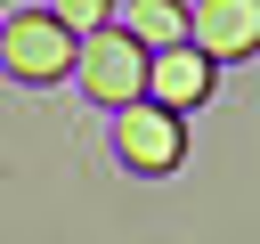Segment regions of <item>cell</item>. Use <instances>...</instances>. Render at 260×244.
I'll use <instances>...</instances> for the list:
<instances>
[{
    "label": "cell",
    "instance_id": "6da1fadb",
    "mask_svg": "<svg viewBox=\"0 0 260 244\" xmlns=\"http://www.w3.org/2000/svg\"><path fill=\"white\" fill-rule=\"evenodd\" d=\"M98 106H130L146 89V49L122 33V24H98V33H73V65H65Z\"/></svg>",
    "mask_w": 260,
    "mask_h": 244
},
{
    "label": "cell",
    "instance_id": "7a4b0ae2",
    "mask_svg": "<svg viewBox=\"0 0 260 244\" xmlns=\"http://www.w3.org/2000/svg\"><path fill=\"white\" fill-rule=\"evenodd\" d=\"M0 65H8L16 81H65L73 33H65L49 8H16V16H0Z\"/></svg>",
    "mask_w": 260,
    "mask_h": 244
},
{
    "label": "cell",
    "instance_id": "3957f363",
    "mask_svg": "<svg viewBox=\"0 0 260 244\" xmlns=\"http://www.w3.org/2000/svg\"><path fill=\"white\" fill-rule=\"evenodd\" d=\"M114 146H122V163H130V171H179V155H187L179 114H171V106H154V98L114 106Z\"/></svg>",
    "mask_w": 260,
    "mask_h": 244
},
{
    "label": "cell",
    "instance_id": "277c9868",
    "mask_svg": "<svg viewBox=\"0 0 260 244\" xmlns=\"http://www.w3.org/2000/svg\"><path fill=\"white\" fill-rule=\"evenodd\" d=\"M187 41L211 57V65H236L260 49V0H195L187 8Z\"/></svg>",
    "mask_w": 260,
    "mask_h": 244
},
{
    "label": "cell",
    "instance_id": "5b68a950",
    "mask_svg": "<svg viewBox=\"0 0 260 244\" xmlns=\"http://www.w3.org/2000/svg\"><path fill=\"white\" fill-rule=\"evenodd\" d=\"M138 98H154V106H171V114L203 106V98H211V57H203L195 41L146 49V89H138Z\"/></svg>",
    "mask_w": 260,
    "mask_h": 244
},
{
    "label": "cell",
    "instance_id": "8992f818",
    "mask_svg": "<svg viewBox=\"0 0 260 244\" xmlns=\"http://www.w3.org/2000/svg\"><path fill=\"white\" fill-rule=\"evenodd\" d=\"M122 16H130L122 33H130L138 49H171V41H187V8H179V0H130Z\"/></svg>",
    "mask_w": 260,
    "mask_h": 244
},
{
    "label": "cell",
    "instance_id": "52a82bcc",
    "mask_svg": "<svg viewBox=\"0 0 260 244\" xmlns=\"http://www.w3.org/2000/svg\"><path fill=\"white\" fill-rule=\"evenodd\" d=\"M49 16H57L65 33H98V24L114 16V0H49Z\"/></svg>",
    "mask_w": 260,
    "mask_h": 244
}]
</instances>
